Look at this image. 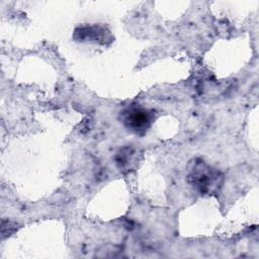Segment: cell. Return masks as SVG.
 <instances>
[{
  "label": "cell",
  "instance_id": "cell-2",
  "mask_svg": "<svg viewBox=\"0 0 259 259\" xmlns=\"http://www.w3.org/2000/svg\"><path fill=\"white\" fill-rule=\"evenodd\" d=\"M120 113L124 126L136 134L146 133L154 120L153 111L141 106L127 107Z\"/></svg>",
  "mask_w": 259,
  "mask_h": 259
},
{
  "label": "cell",
  "instance_id": "cell-3",
  "mask_svg": "<svg viewBox=\"0 0 259 259\" xmlns=\"http://www.w3.org/2000/svg\"><path fill=\"white\" fill-rule=\"evenodd\" d=\"M105 29L100 26H85L80 27L75 31V36L77 39L82 41H94L104 44V38L106 39Z\"/></svg>",
  "mask_w": 259,
  "mask_h": 259
},
{
  "label": "cell",
  "instance_id": "cell-1",
  "mask_svg": "<svg viewBox=\"0 0 259 259\" xmlns=\"http://www.w3.org/2000/svg\"><path fill=\"white\" fill-rule=\"evenodd\" d=\"M189 183L201 194L217 193L223 183V175L201 160H196L188 174Z\"/></svg>",
  "mask_w": 259,
  "mask_h": 259
}]
</instances>
